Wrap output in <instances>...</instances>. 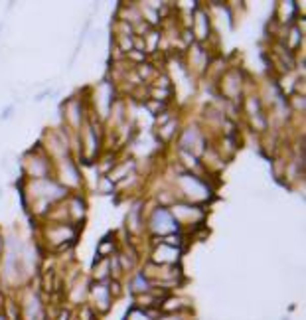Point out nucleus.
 Listing matches in <instances>:
<instances>
[{
  "label": "nucleus",
  "mask_w": 306,
  "mask_h": 320,
  "mask_svg": "<svg viewBox=\"0 0 306 320\" xmlns=\"http://www.w3.org/2000/svg\"><path fill=\"white\" fill-rule=\"evenodd\" d=\"M93 279L97 283H107L111 279V261L109 259H101L95 263L93 267Z\"/></svg>",
  "instance_id": "nucleus-2"
},
{
  "label": "nucleus",
  "mask_w": 306,
  "mask_h": 320,
  "mask_svg": "<svg viewBox=\"0 0 306 320\" xmlns=\"http://www.w3.org/2000/svg\"><path fill=\"white\" fill-rule=\"evenodd\" d=\"M0 320H6V317H4V315H2V317H0Z\"/></svg>",
  "instance_id": "nucleus-6"
},
{
  "label": "nucleus",
  "mask_w": 306,
  "mask_h": 320,
  "mask_svg": "<svg viewBox=\"0 0 306 320\" xmlns=\"http://www.w3.org/2000/svg\"><path fill=\"white\" fill-rule=\"evenodd\" d=\"M125 320H154V313L135 307V309L129 311V315H127V319Z\"/></svg>",
  "instance_id": "nucleus-5"
},
{
  "label": "nucleus",
  "mask_w": 306,
  "mask_h": 320,
  "mask_svg": "<svg viewBox=\"0 0 306 320\" xmlns=\"http://www.w3.org/2000/svg\"><path fill=\"white\" fill-rule=\"evenodd\" d=\"M91 297L95 301V307L99 313H107L109 307H111V291H109V285L107 283H95L91 287Z\"/></svg>",
  "instance_id": "nucleus-1"
},
{
  "label": "nucleus",
  "mask_w": 306,
  "mask_h": 320,
  "mask_svg": "<svg viewBox=\"0 0 306 320\" xmlns=\"http://www.w3.org/2000/svg\"><path fill=\"white\" fill-rule=\"evenodd\" d=\"M154 219H156V225L160 223L162 227L158 229L160 233H168V231H172V217H170V213L168 212H164V210H158L156 212V215H154Z\"/></svg>",
  "instance_id": "nucleus-4"
},
{
  "label": "nucleus",
  "mask_w": 306,
  "mask_h": 320,
  "mask_svg": "<svg viewBox=\"0 0 306 320\" xmlns=\"http://www.w3.org/2000/svg\"><path fill=\"white\" fill-rule=\"evenodd\" d=\"M178 259V251H174L172 245H160L156 255H154V261L158 265H166V263H174Z\"/></svg>",
  "instance_id": "nucleus-3"
}]
</instances>
